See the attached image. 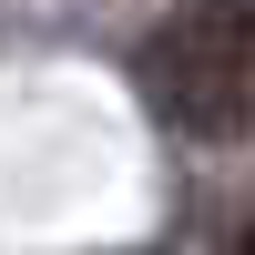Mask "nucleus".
Wrapping results in <instances>:
<instances>
[{
	"instance_id": "obj_1",
	"label": "nucleus",
	"mask_w": 255,
	"mask_h": 255,
	"mask_svg": "<svg viewBox=\"0 0 255 255\" xmlns=\"http://www.w3.org/2000/svg\"><path fill=\"white\" fill-rule=\"evenodd\" d=\"M143 92L174 133L235 143L255 113V0H184L143 41Z\"/></svg>"
},
{
	"instance_id": "obj_2",
	"label": "nucleus",
	"mask_w": 255,
	"mask_h": 255,
	"mask_svg": "<svg viewBox=\"0 0 255 255\" xmlns=\"http://www.w3.org/2000/svg\"><path fill=\"white\" fill-rule=\"evenodd\" d=\"M245 255H255V235H245Z\"/></svg>"
}]
</instances>
